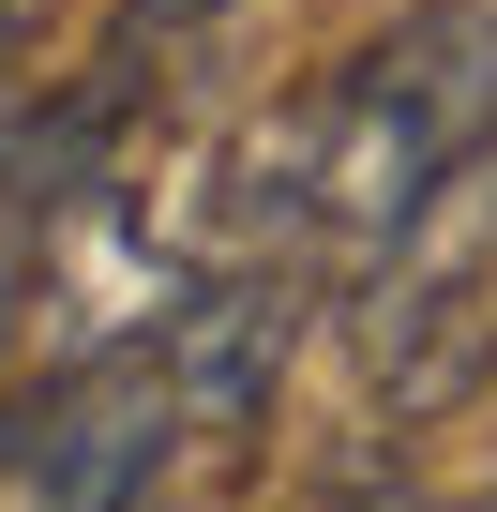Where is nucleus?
I'll list each match as a JSON object with an SVG mask.
<instances>
[{
	"label": "nucleus",
	"mask_w": 497,
	"mask_h": 512,
	"mask_svg": "<svg viewBox=\"0 0 497 512\" xmlns=\"http://www.w3.org/2000/svg\"><path fill=\"white\" fill-rule=\"evenodd\" d=\"M166 452H181L166 347H91L0 422V512H136Z\"/></svg>",
	"instance_id": "f257e3e1"
},
{
	"label": "nucleus",
	"mask_w": 497,
	"mask_h": 512,
	"mask_svg": "<svg viewBox=\"0 0 497 512\" xmlns=\"http://www.w3.org/2000/svg\"><path fill=\"white\" fill-rule=\"evenodd\" d=\"M211 16H241V0H121V61L136 46H196Z\"/></svg>",
	"instance_id": "7ed1b4c3"
},
{
	"label": "nucleus",
	"mask_w": 497,
	"mask_h": 512,
	"mask_svg": "<svg viewBox=\"0 0 497 512\" xmlns=\"http://www.w3.org/2000/svg\"><path fill=\"white\" fill-rule=\"evenodd\" d=\"M482 512H497V497H482Z\"/></svg>",
	"instance_id": "20e7f679"
},
{
	"label": "nucleus",
	"mask_w": 497,
	"mask_h": 512,
	"mask_svg": "<svg viewBox=\"0 0 497 512\" xmlns=\"http://www.w3.org/2000/svg\"><path fill=\"white\" fill-rule=\"evenodd\" d=\"M166 392H181V437H241L272 392H287V347H302V272L287 256H241V272H211L166 332Z\"/></svg>",
	"instance_id": "f03ea898"
}]
</instances>
